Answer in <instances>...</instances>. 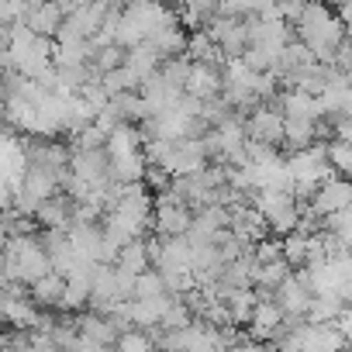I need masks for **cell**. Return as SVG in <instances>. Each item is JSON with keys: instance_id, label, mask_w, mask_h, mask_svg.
<instances>
[{"instance_id": "obj_6", "label": "cell", "mask_w": 352, "mask_h": 352, "mask_svg": "<svg viewBox=\"0 0 352 352\" xmlns=\"http://www.w3.org/2000/svg\"><path fill=\"white\" fill-rule=\"evenodd\" d=\"M225 90V76H221V63H194L190 76H187V94L201 97V100H214Z\"/></svg>"}, {"instance_id": "obj_16", "label": "cell", "mask_w": 352, "mask_h": 352, "mask_svg": "<svg viewBox=\"0 0 352 352\" xmlns=\"http://www.w3.org/2000/svg\"><path fill=\"white\" fill-rule=\"evenodd\" d=\"M190 59L187 56H169V59H162V66H159V73H162V80L169 83V87H176V90H187V76H190Z\"/></svg>"}, {"instance_id": "obj_10", "label": "cell", "mask_w": 352, "mask_h": 352, "mask_svg": "<svg viewBox=\"0 0 352 352\" xmlns=\"http://www.w3.org/2000/svg\"><path fill=\"white\" fill-rule=\"evenodd\" d=\"M318 142V121L314 118H283V152L304 148Z\"/></svg>"}, {"instance_id": "obj_2", "label": "cell", "mask_w": 352, "mask_h": 352, "mask_svg": "<svg viewBox=\"0 0 352 352\" xmlns=\"http://www.w3.org/2000/svg\"><path fill=\"white\" fill-rule=\"evenodd\" d=\"M190 225H194V208L187 201H155V208H152V232L159 239L187 235Z\"/></svg>"}, {"instance_id": "obj_19", "label": "cell", "mask_w": 352, "mask_h": 352, "mask_svg": "<svg viewBox=\"0 0 352 352\" xmlns=\"http://www.w3.org/2000/svg\"><path fill=\"white\" fill-rule=\"evenodd\" d=\"M159 294H169V290H166V276H162L155 266L142 270V273L135 276V297H159Z\"/></svg>"}, {"instance_id": "obj_21", "label": "cell", "mask_w": 352, "mask_h": 352, "mask_svg": "<svg viewBox=\"0 0 352 352\" xmlns=\"http://www.w3.org/2000/svg\"><path fill=\"white\" fill-rule=\"evenodd\" d=\"M124 63V49L118 45V42H107V45H100L97 52H94V59H90V66L104 76L107 69H114V66H121Z\"/></svg>"}, {"instance_id": "obj_8", "label": "cell", "mask_w": 352, "mask_h": 352, "mask_svg": "<svg viewBox=\"0 0 352 352\" xmlns=\"http://www.w3.org/2000/svg\"><path fill=\"white\" fill-rule=\"evenodd\" d=\"M124 66H128V69L135 73V80L142 83V80H148L152 73H159V66H162V52L155 49L152 38H142L138 45L124 49Z\"/></svg>"}, {"instance_id": "obj_28", "label": "cell", "mask_w": 352, "mask_h": 352, "mask_svg": "<svg viewBox=\"0 0 352 352\" xmlns=\"http://www.w3.org/2000/svg\"><path fill=\"white\" fill-rule=\"evenodd\" d=\"M324 4H331V8H338V0H324Z\"/></svg>"}, {"instance_id": "obj_9", "label": "cell", "mask_w": 352, "mask_h": 352, "mask_svg": "<svg viewBox=\"0 0 352 352\" xmlns=\"http://www.w3.org/2000/svg\"><path fill=\"white\" fill-rule=\"evenodd\" d=\"M276 107L283 111V118H321L324 111H321V100L314 97V94H307V90H300V87H287V90H280V97H276Z\"/></svg>"}, {"instance_id": "obj_1", "label": "cell", "mask_w": 352, "mask_h": 352, "mask_svg": "<svg viewBox=\"0 0 352 352\" xmlns=\"http://www.w3.org/2000/svg\"><path fill=\"white\" fill-rule=\"evenodd\" d=\"M294 35L314 52L318 63H335V52L345 38V21L324 0H307L297 25H294Z\"/></svg>"}, {"instance_id": "obj_20", "label": "cell", "mask_w": 352, "mask_h": 352, "mask_svg": "<svg viewBox=\"0 0 352 352\" xmlns=\"http://www.w3.org/2000/svg\"><path fill=\"white\" fill-rule=\"evenodd\" d=\"M100 83H104V90L107 94H121V90H138V80H135V73L121 63V66H114V69H107L104 76H100Z\"/></svg>"}, {"instance_id": "obj_26", "label": "cell", "mask_w": 352, "mask_h": 352, "mask_svg": "<svg viewBox=\"0 0 352 352\" xmlns=\"http://www.w3.org/2000/svg\"><path fill=\"white\" fill-rule=\"evenodd\" d=\"M208 4H214V8H221V4H225V0H208Z\"/></svg>"}, {"instance_id": "obj_7", "label": "cell", "mask_w": 352, "mask_h": 352, "mask_svg": "<svg viewBox=\"0 0 352 352\" xmlns=\"http://www.w3.org/2000/svg\"><path fill=\"white\" fill-rule=\"evenodd\" d=\"M63 21H66V11H63L59 0H42V4H32L28 8V18H25V25L35 35H45V38H56V32L63 28Z\"/></svg>"}, {"instance_id": "obj_5", "label": "cell", "mask_w": 352, "mask_h": 352, "mask_svg": "<svg viewBox=\"0 0 352 352\" xmlns=\"http://www.w3.org/2000/svg\"><path fill=\"white\" fill-rule=\"evenodd\" d=\"M311 208L318 214H331V211L352 208V180H345V176H338V173L324 176V180L318 184V190H314V197H311Z\"/></svg>"}, {"instance_id": "obj_12", "label": "cell", "mask_w": 352, "mask_h": 352, "mask_svg": "<svg viewBox=\"0 0 352 352\" xmlns=\"http://www.w3.org/2000/svg\"><path fill=\"white\" fill-rule=\"evenodd\" d=\"M152 42H155V49L162 52V59H169V56H184V52H187V42H190V32L180 25V18H176V21H169L162 32H155Z\"/></svg>"}, {"instance_id": "obj_23", "label": "cell", "mask_w": 352, "mask_h": 352, "mask_svg": "<svg viewBox=\"0 0 352 352\" xmlns=\"http://www.w3.org/2000/svg\"><path fill=\"white\" fill-rule=\"evenodd\" d=\"M335 11H338V18H342L345 25H352V0H338Z\"/></svg>"}, {"instance_id": "obj_17", "label": "cell", "mask_w": 352, "mask_h": 352, "mask_svg": "<svg viewBox=\"0 0 352 352\" xmlns=\"http://www.w3.org/2000/svg\"><path fill=\"white\" fill-rule=\"evenodd\" d=\"M328 162L338 176L352 180V142H342V138H331L328 142Z\"/></svg>"}, {"instance_id": "obj_27", "label": "cell", "mask_w": 352, "mask_h": 352, "mask_svg": "<svg viewBox=\"0 0 352 352\" xmlns=\"http://www.w3.org/2000/svg\"><path fill=\"white\" fill-rule=\"evenodd\" d=\"M166 4H173V8H176V4H184V0H166Z\"/></svg>"}, {"instance_id": "obj_22", "label": "cell", "mask_w": 352, "mask_h": 352, "mask_svg": "<svg viewBox=\"0 0 352 352\" xmlns=\"http://www.w3.org/2000/svg\"><path fill=\"white\" fill-rule=\"evenodd\" d=\"M338 118H349L352 121V87H345L342 97H338Z\"/></svg>"}, {"instance_id": "obj_11", "label": "cell", "mask_w": 352, "mask_h": 352, "mask_svg": "<svg viewBox=\"0 0 352 352\" xmlns=\"http://www.w3.org/2000/svg\"><path fill=\"white\" fill-rule=\"evenodd\" d=\"M63 290H66V276L56 273V270H49L45 276H38L35 283H28V294H32V300L38 307H56L59 297H63Z\"/></svg>"}, {"instance_id": "obj_15", "label": "cell", "mask_w": 352, "mask_h": 352, "mask_svg": "<svg viewBox=\"0 0 352 352\" xmlns=\"http://www.w3.org/2000/svg\"><path fill=\"white\" fill-rule=\"evenodd\" d=\"M111 159V180L114 184H131L145 176V152H128V155H107Z\"/></svg>"}, {"instance_id": "obj_4", "label": "cell", "mask_w": 352, "mask_h": 352, "mask_svg": "<svg viewBox=\"0 0 352 352\" xmlns=\"http://www.w3.org/2000/svg\"><path fill=\"white\" fill-rule=\"evenodd\" d=\"M273 297H276V304L283 307V314L304 318V314H307V307H311V300H314V287H311V280H307L304 266H300V270H294V273H290L276 290H273Z\"/></svg>"}, {"instance_id": "obj_25", "label": "cell", "mask_w": 352, "mask_h": 352, "mask_svg": "<svg viewBox=\"0 0 352 352\" xmlns=\"http://www.w3.org/2000/svg\"><path fill=\"white\" fill-rule=\"evenodd\" d=\"M4 45H8V42H4V35H0V56H4Z\"/></svg>"}, {"instance_id": "obj_18", "label": "cell", "mask_w": 352, "mask_h": 352, "mask_svg": "<svg viewBox=\"0 0 352 352\" xmlns=\"http://www.w3.org/2000/svg\"><path fill=\"white\" fill-rule=\"evenodd\" d=\"M283 259L294 266V270H300V266H307V235L304 232H290V235H283Z\"/></svg>"}, {"instance_id": "obj_3", "label": "cell", "mask_w": 352, "mask_h": 352, "mask_svg": "<svg viewBox=\"0 0 352 352\" xmlns=\"http://www.w3.org/2000/svg\"><path fill=\"white\" fill-rule=\"evenodd\" d=\"M245 131L256 142H266V145L283 148V111L276 107V100H266V104L252 107L245 114Z\"/></svg>"}, {"instance_id": "obj_14", "label": "cell", "mask_w": 352, "mask_h": 352, "mask_svg": "<svg viewBox=\"0 0 352 352\" xmlns=\"http://www.w3.org/2000/svg\"><path fill=\"white\" fill-rule=\"evenodd\" d=\"M114 263H118V266H124V270H131V273H142V270H148V266H152V249H148V239L142 235V239H131V242H124V245L118 249Z\"/></svg>"}, {"instance_id": "obj_13", "label": "cell", "mask_w": 352, "mask_h": 352, "mask_svg": "<svg viewBox=\"0 0 352 352\" xmlns=\"http://www.w3.org/2000/svg\"><path fill=\"white\" fill-rule=\"evenodd\" d=\"M218 14L214 4H208V0H184V4H176V18H180V25L187 32H201L208 28V21Z\"/></svg>"}, {"instance_id": "obj_24", "label": "cell", "mask_w": 352, "mask_h": 352, "mask_svg": "<svg viewBox=\"0 0 352 352\" xmlns=\"http://www.w3.org/2000/svg\"><path fill=\"white\" fill-rule=\"evenodd\" d=\"M97 4H107L111 8V4H118V0H97Z\"/></svg>"}]
</instances>
